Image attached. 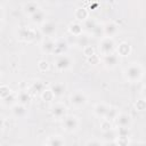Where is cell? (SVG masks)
I'll return each mask as SVG.
<instances>
[{"label":"cell","mask_w":146,"mask_h":146,"mask_svg":"<svg viewBox=\"0 0 146 146\" xmlns=\"http://www.w3.org/2000/svg\"><path fill=\"white\" fill-rule=\"evenodd\" d=\"M39 9H41V8H40L39 3L35 1H29L23 5V13L29 17L32 16L34 13H36Z\"/></svg>","instance_id":"obj_17"},{"label":"cell","mask_w":146,"mask_h":146,"mask_svg":"<svg viewBox=\"0 0 146 146\" xmlns=\"http://www.w3.org/2000/svg\"><path fill=\"white\" fill-rule=\"evenodd\" d=\"M135 108H136L137 111H139V112L145 111V108H146V103H145V99H144V98L138 99V100L135 103Z\"/></svg>","instance_id":"obj_34"},{"label":"cell","mask_w":146,"mask_h":146,"mask_svg":"<svg viewBox=\"0 0 146 146\" xmlns=\"http://www.w3.org/2000/svg\"><path fill=\"white\" fill-rule=\"evenodd\" d=\"M119 112H120V111H119L115 106H111L110 110H108V112H107V114H106V116H105V119H107V120H110V121H113V120L115 119V116L117 115Z\"/></svg>","instance_id":"obj_29"},{"label":"cell","mask_w":146,"mask_h":146,"mask_svg":"<svg viewBox=\"0 0 146 146\" xmlns=\"http://www.w3.org/2000/svg\"><path fill=\"white\" fill-rule=\"evenodd\" d=\"M68 50V43L64 39L56 40V46H55V51L54 55H60V54H66Z\"/></svg>","instance_id":"obj_22"},{"label":"cell","mask_w":146,"mask_h":146,"mask_svg":"<svg viewBox=\"0 0 146 146\" xmlns=\"http://www.w3.org/2000/svg\"><path fill=\"white\" fill-rule=\"evenodd\" d=\"M86 145H102V141L100 140H88Z\"/></svg>","instance_id":"obj_36"},{"label":"cell","mask_w":146,"mask_h":146,"mask_svg":"<svg viewBox=\"0 0 146 146\" xmlns=\"http://www.w3.org/2000/svg\"><path fill=\"white\" fill-rule=\"evenodd\" d=\"M43 144L48 146H64L66 145V140L62 135H51L48 136Z\"/></svg>","instance_id":"obj_15"},{"label":"cell","mask_w":146,"mask_h":146,"mask_svg":"<svg viewBox=\"0 0 146 146\" xmlns=\"http://www.w3.org/2000/svg\"><path fill=\"white\" fill-rule=\"evenodd\" d=\"M46 17H47V14L42 9H39L36 13L30 16V21L35 25H41L43 22H46Z\"/></svg>","instance_id":"obj_21"},{"label":"cell","mask_w":146,"mask_h":146,"mask_svg":"<svg viewBox=\"0 0 146 146\" xmlns=\"http://www.w3.org/2000/svg\"><path fill=\"white\" fill-rule=\"evenodd\" d=\"M68 100H70V104L72 107L79 110V108H83L87 106V104L89 102V97L84 91L75 90L70 95Z\"/></svg>","instance_id":"obj_4"},{"label":"cell","mask_w":146,"mask_h":146,"mask_svg":"<svg viewBox=\"0 0 146 146\" xmlns=\"http://www.w3.org/2000/svg\"><path fill=\"white\" fill-rule=\"evenodd\" d=\"M113 121H114L116 128H128V129H130L132 123H133L132 116L129 113H125V112H119Z\"/></svg>","instance_id":"obj_7"},{"label":"cell","mask_w":146,"mask_h":146,"mask_svg":"<svg viewBox=\"0 0 146 146\" xmlns=\"http://www.w3.org/2000/svg\"><path fill=\"white\" fill-rule=\"evenodd\" d=\"M62 128L67 133H74L76 132L81 127V120L79 116L74 114H67L62 120Z\"/></svg>","instance_id":"obj_2"},{"label":"cell","mask_w":146,"mask_h":146,"mask_svg":"<svg viewBox=\"0 0 146 146\" xmlns=\"http://www.w3.org/2000/svg\"><path fill=\"white\" fill-rule=\"evenodd\" d=\"M73 64H74L73 58L71 56H68L67 54L56 55L54 58V66H55L56 71H58V72L70 71L72 68Z\"/></svg>","instance_id":"obj_3"},{"label":"cell","mask_w":146,"mask_h":146,"mask_svg":"<svg viewBox=\"0 0 146 146\" xmlns=\"http://www.w3.org/2000/svg\"><path fill=\"white\" fill-rule=\"evenodd\" d=\"M132 51V47L129 42L127 41H122L120 42L119 44H116V49H115V52L120 56V57H127L131 54Z\"/></svg>","instance_id":"obj_16"},{"label":"cell","mask_w":146,"mask_h":146,"mask_svg":"<svg viewBox=\"0 0 146 146\" xmlns=\"http://www.w3.org/2000/svg\"><path fill=\"white\" fill-rule=\"evenodd\" d=\"M145 74V68L141 63L139 62H132L129 65H127L122 70V75L125 81L129 83H138L143 80Z\"/></svg>","instance_id":"obj_1"},{"label":"cell","mask_w":146,"mask_h":146,"mask_svg":"<svg viewBox=\"0 0 146 146\" xmlns=\"http://www.w3.org/2000/svg\"><path fill=\"white\" fill-rule=\"evenodd\" d=\"M97 24H98V22H97L95 18L88 17V18H87V19L83 22V24H82V27H83V32L86 31L87 33H89V34H90Z\"/></svg>","instance_id":"obj_23"},{"label":"cell","mask_w":146,"mask_h":146,"mask_svg":"<svg viewBox=\"0 0 146 146\" xmlns=\"http://www.w3.org/2000/svg\"><path fill=\"white\" fill-rule=\"evenodd\" d=\"M94 38H103L104 36V32H103V24H100L98 22V24L95 26V29L92 30V32L90 33Z\"/></svg>","instance_id":"obj_25"},{"label":"cell","mask_w":146,"mask_h":146,"mask_svg":"<svg viewBox=\"0 0 146 146\" xmlns=\"http://www.w3.org/2000/svg\"><path fill=\"white\" fill-rule=\"evenodd\" d=\"M16 99H17L18 104L27 106L30 104V102H31V95H30V92L27 90H19L16 94Z\"/></svg>","instance_id":"obj_20"},{"label":"cell","mask_w":146,"mask_h":146,"mask_svg":"<svg viewBox=\"0 0 146 146\" xmlns=\"http://www.w3.org/2000/svg\"><path fill=\"white\" fill-rule=\"evenodd\" d=\"M50 115L55 119V120H62L65 115L68 114V110L67 106L63 103H55L50 106Z\"/></svg>","instance_id":"obj_8"},{"label":"cell","mask_w":146,"mask_h":146,"mask_svg":"<svg viewBox=\"0 0 146 146\" xmlns=\"http://www.w3.org/2000/svg\"><path fill=\"white\" fill-rule=\"evenodd\" d=\"M22 31L24 32V34H19V39L23 41H30L33 38V32L31 30H26V29H22Z\"/></svg>","instance_id":"obj_31"},{"label":"cell","mask_w":146,"mask_h":146,"mask_svg":"<svg viewBox=\"0 0 146 146\" xmlns=\"http://www.w3.org/2000/svg\"><path fill=\"white\" fill-rule=\"evenodd\" d=\"M44 89V86H43V83L41 82V81H34L32 84H31V90L32 91H38L39 94H41L42 92V90Z\"/></svg>","instance_id":"obj_32"},{"label":"cell","mask_w":146,"mask_h":146,"mask_svg":"<svg viewBox=\"0 0 146 146\" xmlns=\"http://www.w3.org/2000/svg\"><path fill=\"white\" fill-rule=\"evenodd\" d=\"M39 31H40V33L43 36H46V38H52L56 34V32H57V25L54 22L46 21L41 25H39Z\"/></svg>","instance_id":"obj_9"},{"label":"cell","mask_w":146,"mask_h":146,"mask_svg":"<svg viewBox=\"0 0 146 146\" xmlns=\"http://www.w3.org/2000/svg\"><path fill=\"white\" fill-rule=\"evenodd\" d=\"M68 33L72 34L73 36H81L82 33H83V27H82V23H79V22H72L68 24Z\"/></svg>","instance_id":"obj_18"},{"label":"cell","mask_w":146,"mask_h":146,"mask_svg":"<svg viewBox=\"0 0 146 146\" xmlns=\"http://www.w3.org/2000/svg\"><path fill=\"white\" fill-rule=\"evenodd\" d=\"M5 17V9H3V6L0 5V21H2Z\"/></svg>","instance_id":"obj_37"},{"label":"cell","mask_w":146,"mask_h":146,"mask_svg":"<svg viewBox=\"0 0 146 146\" xmlns=\"http://www.w3.org/2000/svg\"><path fill=\"white\" fill-rule=\"evenodd\" d=\"M103 32L104 36L114 38L119 33V25L114 21H107L103 24Z\"/></svg>","instance_id":"obj_10"},{"label":"cell","mask_w":146,"mask_h":146,"mask_svg":"<svg viewBox=\"0 0 146 146\" xmlns=\"http://www.w3.org/2000/svg\"><path fill=\"white\" fill-rule=\"evenodd\" d=\"M82 52H83V55H84L87 58H90V57H92V56H95V55H96L95 48H94L92 46H89V44H87V46H84V47H83Z\"/></svg>","instance_id":"obj_27"},{"label":"cell","mask_w":146,"mask_h":146,"mask_svg":"<svg viewBox=\"0 0 146 146\" xmlns=\"http://www.w3.org/2000/svg\"><path fill=\"white\" fill-rule=\"evenodd\" d=\"M0 102H1V104H2V105L7 106V107H11L13 105H15V104L17 103V99H16V94L11 92L9 96L5 97L3 99H0Z\"/></svg>","instance_id":"obj_24"},{"label":"cell","mask_w":146,"mask_h":146,"mask_svg":"<svg viewBox=\"0 0 146 146\" xmlns=\"http://www.w3.org/2000/svg\"><path fill=\"white\" fill-rule=\"evenodd\" d=\"M40 97H41V98H42V100H44V102H50V100L55 99L49 88H48V89H43V90H42V92L40 94Z\"/></svg>","instance_id":"obj_28"},{"label":"cell","mask_w":146,"mask_h":146,"mask_svg":"<svg viewBox=\"0 0 146 146\" xmlns=\"http://www.w3.org/2000/svg\"><path fill=\"white\" fill-rule=\"evenodd\" d=\"M110 107H111V105H108L106 103H103V102L102 103H97V104L94 105L92 113H94V115L96 117H98L99 120H102V119H105V116H106Z\"/></svg>","instance_id":"obj_13"},{"label":"cell","mask_w":146,"mask_h":146,"mask_svg":"<svg viewBox=\"0 0 146 146\" xmlns=\"http://www.w3.org/2000/svg\"><path fill=\"white\" fill-rule=\"evenodd\" d=\"M0 29H1V21H0Z\"/></svg>","instance_id":"obj_38"},{"label":"cell","mask_w":146,"mask_h":146,"mask_svg":"<svg viewBox=\"0 0 146 146\" xmlns=\"http://www.w3.org/2000/svg\"><path fill=\"white\" fill-rule=\"evenodd\" d=\"M10 110H11L13 116L16 119H25L27 116V107L25 105L16 103L15 105H13L10 107Z\"/></svg>","instance_id":"obj_14"},{"label":"cell","mask_w":146,"mask_h":146,"mask_svg":"<svg viewBox=\"0 0 146 146\" xmlns=\"http://www.w3.org/2000/svg\"><path fill=\"white\" fill-rule=\"evenodd\" d=\"M56 46V40L52 38H47L40 43V51L44 55H54Z\"/></svg>","instance_id":"obj_11"},{"label":"cell","mask_w":146,"mask_h":146,"mask_svg":"<svg viewBox=\"0 0 146 146\" xmlns=\"http://www.w3.org/2000/svg\"><path fill=\"white\" fill-rule=\"evenodd\" d=\"M102 57V64L106 70H114L119 66V64L121 63V58L116 52H112L110 55H105V56H100Z\"/></svg>","instance_id":"obj_6"},{"label":"cell","mask_w":146,"mask_h":146,"mask_svg":"<svg viewBox=\"0 0 146 146\" xmlns=\"http://www.w3.org/2000/svg\"><path fill=\"white\" fill-rule=\"evenodd\" d=\"M38 68H39L41 72H47V71H49V68H50V64H49V62L46 60V59H40V60L38 62Z\"/></svg>","instance_id":"obj_30"},{"label":"cell","mask_w":146,"mask_h":146,"mask_svg":"<svg viewBox=\"0 0 146 146\" xmlns=\"http://www.w3.org/2000/svg\"><path fill=\"white\" fill-rule=\"evenodd\" d=\"M116 42L114 40V38H110V36H103L100 38V41L98 43V51L100 56H105V55H110L112 52H115L116 49Z\"/></svg>","instance_id":"obj_5"},{"label":"cell","mask_w":146,"mask_h":146,"mask_svg":"<svg viewBox=\"0 0 146 146\" xmlns=\"http://www.w3.org/2000/svg\"><path fill=\"white\" fill-rule=\"evenodd\" d=\"M5 123H6L5 117H3V115H2V114H0V131H2V130H3V128H5Z\"/></svg>","instance_id":"obj_35"},{"label":"cell","mask_w":146,"mask_h":146,"mask_svg":"<svg viewBox=\"0 0 146 146\" xmlns=\"http://www.w3.org/2000/svg\"><path fill=\"white\" fill-rule=\"evenodd\" d=\"M88 17H89V11H88L87 8H84V7H78L74 10V18H75L76 22L83 23Z\"/></svg>","instance_id":"obj_19"},{"label":"cell","mask_w":146,"mask_h":146,"mask_svg":"<svg viewBox=\"0 0 146 146\" xmlns=\"http://www.w3.org/2000/svg\"><path fill=\"white\" fill-rule=\"evenodd\" d=\"M112 128H113L112 121H110L107 119H102L100 120V129L103 130V132L104 131H107V130H111Z\"/></svg>","instance_id":"obj_33"},{"label":"cell","mask_w":146,"mask_h":146,"mask_svg":"<svg viewBox=\"0 0 146 146\" xmlns=\"http://www.w3.org/2000/svg\"><path fill=\"white\" fill-rule=\"evenodd\" d=\"M0 78H1V73H0Z\"/></svg>","instance_id":"obj_39"},{"label":"cell","mask_w":146,"mask_h":146,"mask_svg":"<svg viewBox=\"0 0 146 146\" xmlns=\"http://www.w3.org/2000/svg\"><path fill=\"white\" fill-rule=\"evenodd\" d=\"M11 92H14L11 90V88L7 84H0V99H3L5 97L9 96Z\"/></svg>","instance_id":"obj_26"},{"label":"cell","mask_w":146,"mask_h":146,"mask_svg":"<svg viewBox=\"0 0 146 146\" xmlns=\"http://www.w3.org/2000/svg\"><path fill=\"white\" fill-rule=\"evenodd\" d=\"M54 98H63L66 94V84L64 82H56V83H52L50 84L49 87Z\"/></svg>","instance_id":"obj_12"}]
</instances>
